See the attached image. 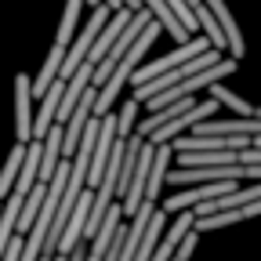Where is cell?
<instances>
[{"label":"cell","instance_id":"9","mask_svg":"<svg viewBox=\"0 0 261 261\" xmlns=\"http://www.w3.org/2000/svg\"><path fill=\"white\" fill-rule=\"evenodd\" d=\"M62 160H65L62 156V123H55L40 138V174H37V181H51V174Z\"/></svg>","mask_w":261,"mask_h":261},{"label":"cell","instance_id":"7","mask_svg":"<svg viewBox=\"0 0 261 261\" xmlns=\"http://www.w3.org/2000/svg\"><path fill=\"white\" fill-rule=\"evenodd\" d=\"M192 225H196V214H192V211H178V214H174V225L163 228V236H160V243H156V250H152L149 261H171V254L178 250L181 236L189 232Z\"/></svg>","mask_w":261,"mask_h":261},{"label":"cell","instance_id":"16","mask_svg":"<svg viewBox=\"0 0 261 261\" xmlns=\"http://www.w3.org/2000/svg\"><path fill=\"white\" fill-rule=\"evenodd\" d=\"M135 123H138V102L130 98V102H123V109L116 113V138H130L135 135Z\"/></svg>","mask_w":261,"mask_h":261},{"label":"cell","instance_id":"14","mask_svg":"<svg viewBox=\"0 0 261 261\" xmlns=\"http://www.w3.org/2000/svg\"><path fill=\"white\" fill-rule=\"evenodd\" d=\"M22 156H25V142H18L4 163V171H0V200H8L15 192V181H18V167H22Z\"/></svg>","mask_w":261,"mask_h":261},{"label":"cell","instance_id":"6","mask_svg":"<svg viewBox=\"0 0 261 261\" xmlns=\"http://www.w3.org/2000/svg\"><path fill=\"white\" fill-rule=\"evenodd\" d=\"M130 15H135V11H127V8H120L116 15H109V22L98 29V37H94V44H91V51H87V58H84V62H94V65L102 62V58H106V51L116 44V37L123 33V25L130 22Z\"/></svg>","mask_w":261,"mask_h":261},{"label":"cell","instance_id":"13","mask_svg":"<svg viewBox=\"0 0 261 261\" xmlns=\"http://www.w3.org/2000/svg\"><path fill=\"white\" fill-rule=\"evenodd\" d=\"M62 62H65V47H62V44H55V47H51V55H47V62L40 65V73L33 76V98H40V94H44V91L58 80Z\"/></svg>","mask_w":261,"mask_h":261},{"label":"cell","instance_id":"19","mask_svg":"<svg viewBox=\"0 0 261 261\" xmlns=\"http://www.w3.org/2000/svg\"><path fill=\"white\" fill-rule=\"evenodd\" d=\"M254 116H261V106H257V113H254Z\"/></svg>","mask_w":261,"mask_h":261},{"label":"cell","instance_id":"12","mask_svg":"<svg viewBox=\"0 0 261 261\" xmlns=\"http://www.w3.org/2000/svg\"><path fill=\"white\" fill-rule=\"evenodd\" d=\"M163 228H167V211L156 207L152 218H149V225H145V236H142V243H138V250H135L130 261H149L152 250H156V243H160V236H163Z\"/></svg>","mask_w":261,"mask_h":261},{"label":"cell","instance_id":"1","mask_svg":"<svg viewBox=\"0 0 261 261\" xmlns=\"http://www.w3.org/2000/svg\"><path fill=\"white\" fill-rule=\"evenodd\" d=\"M221 58H225V55H221V51H214V47L200 51L196 58H189V62L174 65V69H167V73H160V76H152V80H145V84H138V87H135V102H138V106H142V102H149L152 94H160V91H167V87H174V84L189 80L192 73H200V69H207V65H214V62H221Z\"/></svg>","mask_w":261,"mask_h":261},{"label":"cell","instance_id":"11","mask_svg":"<svg viewBox=\"0 0 261 261\" xmlns=\"http://www.w3.org/2000/svg\"><path fill=\"white\" fill-rule=\"evenodd\" d=\"M240 149H203V152H178V167H228L236 160Z\"/></svg>","mask_w":261,"mask_h":261},{"label":"cell","instance_id":"4","mask_svg":"<svg viewBox=\"0 0 261 261\" xmlns=\"http://www.w3.org/2000/svg\"><path fill=\"white\" fill-rule=\"evenodd\" d=\"M225 178H243V167L240 163H228V167H174L167 171V181L178 189V185H207V181H225Z\"/></svg>","mask_w":261,"mask_h":261},{"label":"cell","instance_id":"10","mask_svg":"<svg viewBox=\"0 0 261 261\" xmlns=\"http://www.w3.org/2000/svg\"><path fill=\"white\" fill-rule=\"evenodd\" d=\"M171 156H174L171 142H167V145H156V152H152V163H149V185H145V200H149V203H156V196H160L163 181H167V171H171Z\"/></svg>","mask_w":261,"mask_h":261},{"label":"cell","instance_id":"3","mask_svg":"<svg viewBox=\"0 0 261 261\" xmlns=\"http://www.w3.org/2000/svg\"><path fill=\"white\" fill-rule=\"evenodd\" d=\"M214 113H218V102H214V98L207 94V102H196L189 113H181V116L167 120L163 127H156L152 135H149V142H152V145H167V142H174V138L181 135V130H192V127L200 123V120H211Z\"/></svg>","mask_w":261,"mask_h":261},{"label":"cell","instance_id":"18","mask_svg":"<svg viewBox=\"0 0 261 261\" xmlns=\"http://www.w3.org/2000/svg\"><path fill=\"white\" fill-rule=\"evenodd\" d=\"M243 167V178H250V181H261V163H240Z\"/></svg>","mask_w":261,"mask_h":261},{"label":"cell","instance_id":"15","mask_svg":"<svg viewBox=\"0 0 261 261\" xmlns=\"http://www.w3.org/2000/svg\"><path fill=\"white\" fill-rule=\"evenodd\" d=\"M207 91H211V98H214L218 106H228V109H232L236 116H254V113H257V109H254L250 102H243V98H240L236 91H228V87H225L221 80H218V84H211Z\"/></svg>","mask_w":261,"mask_h":261},{"label":"cell","instance_id":"17","mask_svg":"<svg viewBox=\"0 0 261 261\" xmlns=\"http://www.w3.org/2000/svg\"><path fill=\"white\" fill-rule=\"evenodd\" d=\"M196 240H200V232H196V228H189V232L181 236V243H178V250L171 254V261H189L192 250H196Z\"/></svg>","mask_w":261,"mask_h":261},{"label":"cell","instance_id":"2","mask_svg":"<svg viewBox=\"0 0 261 261\" xmlns=\"http://www.w3.org/2000/svg\"><path fill=\"white\" fill-rule=\"evenodd\" d=\"M211 47V40L207 37H189L185 44H178V51H171V55H163V58H156V62H149V65H138L135 73H130V84H145V80H152V76H160V73H167V69H174V65H181V62H189V58H196L200 51H207Z\"/></svg>","mask_w":261,"mask_h":261},{"label":"cell","instance_id":"8","mask_svg":"<svg viewBox=\"0 0 261 261\" xmlns=\"http://www.w3.org/2000/svg\"><path fill=\"white\" fill-rule=\"evenodd\" d=\"M207 4V11L218 18V25H221V33H225V44H228V51H232V58L240 62L243 58V51H247V44H243V33H240V25H236V15L228 11V4L225 0H203Z\"/></svg>","mask_w":261,"mask_h":261},{"label":"cell","instance_id":"5","mask_svg":"<svg viewBox=\"0 0 261 261\" xmlns=\"http://www.w3.org/2000/svg\"><path fill=\"white\" fill-rule=\"evenodd\" d=\"M15 135L18 142H33V80L25 73L15 76Z\"/></svg>","mask_w":261,"mask_h":261}]
</instances>
